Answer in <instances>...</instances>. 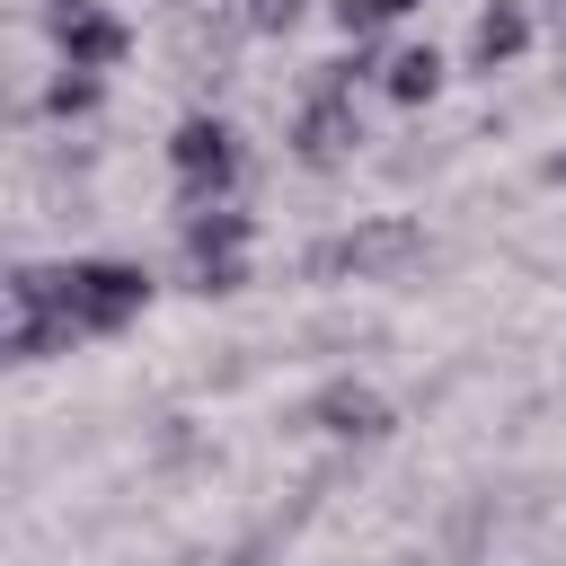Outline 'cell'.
I'll use <instances>...</instances> for the list:
<instances>
[{
  "instance_id": "cell-9",
  "label": "cell",
  "mask_w": 566,
  "mask_h": 566,
  "mask_svg": "<svg viewBox=\"0 0 566 566\" xmlns=\"http://www.w3.org/2000/svg\"><path fill=\"white\" fill-rule=\"evenodd\" d=\"M442 71H451V62H442L433 44H398V53L380 62V97H389V106H433V97H442Z\"/></svg>"
},
{
  "instance_id": "cell-5",
  "label": "cell",
  "mask_w": 566,
  "mask_h": 566,
  "mask_svg": "<svg viewBox=\"0 0 566 566\" xmlns=\"http://www.w3.org/2000/svg\"><path fill=\"white\" fill-rule=\"evenodd\" d=\"M44 35H53V53L80 62V71H115V62L133 53V27H124L106 0H44Z\"/></svg>"
},
{
  "instance_id": "cell-8",
  "label": "cell",
  "mask_w": 566,
  "mask_h": 566,
  "mask_svg": "<svg viewBox=\"0 0 566 566\" xmlns=\"http://www.w3.org/2000/svg\"><path fill=\"white\" fill-rule=\"evenodd\" d=\"M531 53V9L522 0H486L469 27V71H513Z\"/></svg>"
},
{
  "instance_id": "cell-10",
  "label": "cell",
  "mask_w": 566,
  "mask_h": 566,
  "mask_svg": "<svg viewBox=\"0 0 566 566\" xmlns=\"http://www.w3.org/2000/svg\"><path fill=\"white\" fill-rule=\"evenodd\" d=\"M97 106H106V71L53 62V80H44V115H53V124H71V115H97Z\"/></svg>"
},
{
  "instance_id": "cell-7",
  "label": "cell",
  "mask_w": 566,
  "mask_h": 566,
  "mask_svg": "<svg viewBox=\"0 0 566 566\" xmlns=\"http://www.w3.org/2000/svg\"><path fill=\"white\" fill-rule=\"evenodd\" d=\"M248 239H256V212H239L230 195H203V203L177 212V248L186 256H248Z\"/></svg>"
},
{
  "instance_id": "cell-1",
  "label": "cell",
  "mask_w": 566,
  "mask_h": 566,
  "mask_svg": "<svg viewBox=\"0 0 566 566\" xmlns=\"http://www.w3.org/2000/svg\"><path fill=\"white\" fill-rule=\"evenodd\" d=\"M150 274L133 265V256H71V265H53V310L80 327V336H124L142 310H150Z\"/></svg>"
},
{
  "instance_id": "cell-11",
  "label": "cell",
  "mask_w": 566,
  "mask_h": 566,
  "mask_svg": "<svg viewBox=\"0 0 566 566\" xmlns=\"http://www.w3.org/2000/svg\"><path fill=\"white\" fill-rule=\"evenodd\" d=\"M424 0H327V18L345 27V35H380V27H398V18H416Z\"/></svg>"
},
{
  "instance_id": "cell-6",
  "label": "cell",
  "mask_w": 566,
  "mask_h": 566,
  "mask_svg": "<svg viewBox=\"0 0 566 566\" xmlns=\"http://www.w3.org/2000/svg\"><path fill=\"white\" fill-rule=\"evenodd\" d=\"M301 424H310V433H336V442H380L398 416H389V398H380L371 380H327V389L301 407Z\"/></svg>"
},
{
  "instance_id": "cell-4",
  "label": "cell",
  "mask_w": 566,
  "mask_h": 566,
  "mask_svg": "<svg viewBox=\"0 0 566 566\" xmlns=\"http://www.w3.org/2000/svg\"><path fill=\"white\" fill-rule=\"evenodd\" d=\"M354 142H363L354 88H345V80H318V88L301 97V115H292V159H301V168H345Z\"/></svg>"
},
{
  "instance_id": "cell-3",
  "label": "cell",
  "mask_w": 566,
  "mask_h": 566,
  "mask_svg": "<svg viewBox=\"0 0 566 566\" xmlns=\"http://www.w3.org/2000/svg\"><path fill=\"white\" fill-rule=\"evenodd\" d=\"M168 168H177V195L186 203H203V195H230L239 186V133H230V115H177V133H168Z\"/></svg>"
},
{
  "instance_id": "cell-13",
  "label": "cell",
  "mask_w": 566,
  "mask_h": 566,
  "mask_svg": "<svg viewBox=\"0 0 566 566\" xmlns=\"http://www.w3.org/2000/svg\"><path fill=\"white\" fill-rule=\"evenodd\" d=\"M292 18H301V0H248V27H256V35H283Z\"/></svg>"
},
{
  "instance_id": "cell-14",
  "label": "cell",
  "mask_w": 566,
  "mask_h": 566,
  "mask_svg": "<svg viewBox=\"0 0 566 566\" xmlns=\"http://www.w3.org/2000/svg\"><path fill=\"white\" fill-rule=\"evenodd\" d=\"M539 177H548V186H566V150H548V159H539Z\"/></svg>"
},
{
  "instance_id": "cell-15",
  "label": "cell",
  "mask_w": 566,
  "mask_h": 566,
  "mask_svg": "<svg viewBox=\"0 0 566 566\" xmlns=\"http://www.w3.org/2000/svg\"><path fill=\"white\" fill-rule=\"evenodd\" d=\"M557 35H566V18H557Z\"/></svg>"
},
{
  "instance_id": "cell-2",
  "label": "cell",
  "mask_w": 566,
  "mask_h": 566,
  "mask_svg": "<svg viewBox=\"0 0 566 566\" xmlns=\"http://www.w3.org/2000/svg\"><path fill=\"white\" fill-rule=\"evenodd\" d=\"M424 256V230L416 221H398V212H380V221H354V230H336V239H318L310 248V274L318 283H371V274H398V265H416Z\"/></svg>"
},
{
  "instance_id": "cell-12",
  "label": "cell",
  "mask_w": 566,
  "mask_h": 566,
  "mask_svg": "<svg viewBox=\"0 0 566 566\" xmlns=\"http://www.w3.org/2000/svg\"><path fill=\"white\" fill-rule=\"evenodd\" d=\"M248 283V256H186V292H203V301H230Z\"/></svg>"
}]
</instances>
